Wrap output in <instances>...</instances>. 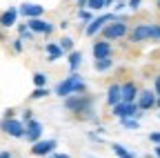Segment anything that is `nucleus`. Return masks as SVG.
<instances>
[{"instance_id": "1", "label": "nucleus", "mask_w": 160, "mask_h": 158, "mask_svg": "<svg viewBox=\"0 0 160 158\" xmlns=\"http://www.w3.org/2000/svg\"><path fill=\"white\" fill-rule=\"evenodd\" d=\"M87 89H89V85H87V80L82 76H80L78 71H71L67 78H62V80H58L56 83V87H53V94L58 96V98H69V96H76V94H87Z\"/></svg>"}, {"instance_id": "2", "label": "nucleus", "mask_w": 160, "mask_h": 158, "mask_svg": "<svg viewBox=\"0 0 160 158\" xmlns=\"http://www.w3.org/2000/svg\"><path fill=\"white\" fill-rule=\"evenodd\" d=\"M62 107L65 111H69L71 116H80V114H85L87 109H93L96 107V96L93 94H76V96H69L62 100Z\"/></svg>"}, {"instance_id": "3", "label": "nucleus", "mask_w": 160, "mask_h": 158, "mask_svg": "<svg viewBox=\"0 0 160 158\" xmlns=\"http://www.w3.org/2000/svg\"><path fill=\"white\" fill-rule=\"evenodd\" d=\"M129 29H131V27H129V23H127V16L116 13V20L109 23L102 31H100L98 38H102V40H109V43H113V40H122V38L129 36Z\"/></svg>"}, {"instance_id": "4", "label": "nucleus", "mask_w": 160, "mask_h": 158, "mask_svg": "<svg viewBox=\"0 0 160 158\" xmlns=\"http://www.w3.org/2000/svg\"><path fill=\"white\" fill-rule=\"evenodd\" d=\"M0 131H2L5 136H9V138H16V140H25V131H27V127H25V123L20 120V118H2L0 120Z\"/></svg>"}, {"instance_id": "5", "label": "nucleus", "mask_w": 160, "mask_h": 158, "mask_svg": "<svg viewBox=\"0 0 160 158\" xmlns=\"http://www.w3.org/2000/svg\"><path fill=\"white\" fill-rule=\"evenodd\" d=\"M113 20H116V13L113 11H105V13H100V16H93V20L85 27V33L89 38H96V36H100V31H102L109 23H113Z\"/></svg>"}, {"instance_id": "6", "label": "nucleus", "mask_w": 160, "mask_h": 158, "mask_svg": "<svg viewBox=\"0 0 160 158\" xmlns=\"http://www.w3.org/2000/svg\"><path fill=\"white\" fill-rule=\"evenodd\" d=\"M129 43L131 45H142V43H149L151 38V23H136L131 29H129Z\"/></svg>"}, {"instance_id": "7", "label": "nucleus", "mask_w": 160, "mask_h": 158, "mask_svg": "<svg viewBox=\"0 0 160 158\" xmlns=\"http://www.w3.org/2000/svg\"><path fill=\"white\" fill-rule=\"evenodd\" d=\"M145 111H140L136 103H118L116 107H111V116L118 118V120H122V118H138L142 116Z\"/></svg>"}, {"instance_id": "8", "label": "nucleus", "mask_w": 160, "mask_h": 158, "mask_svg": "<svg viewBox=\"0 0 160 158\" xmlns=\"http://www.w3.org/2000/svg\"><path fill=\"white\" fill-rule=\"evenodd\" d=\"M56 147H58V140H56V138H42V140L33 143V145L29 147V151H31V156H36V158H47V156H51V154L56 151Z\"/></svg>"}, {"instance_id": "9", "label": "nucleus", "mask_w": 160, "mask_h": 158, "mask_svg": "<svg viewBox=\"0 0 160 158\" xmlns=\"http://www.w3.org/2000/svg\"><path fill=\"white\" fill-rule=\"evenodd\" d=\"M27 27H29L36 36H47V38L56 31V25L49 23V20H45V18H33V20H27Z\"/></svg>"}, {"instance_id": "10", "label": "nucleus", "mask_w": 160, "mask_h": 158, "mask_svg": "<svg viewBox=\"0 0 160 158\" xmlns=\"http://www.w3.org/2000/svg\"><path fill=\"white\" fill-rule=\"evenodd\" d=\"M25 127H27V131H25V140L29 143V145H33V143H38V140H42V134H45V125L40 123V120H29V123H25Z\"/></svg>"}, {"instance_id": "11", "label": "nucleus", "mask_w": 160, "mask_h": 158, "mask_svg": "<svg viewBox=\"0 0 160 158\" xmlns=\"http://www.w3.org/2000/svg\"><path fill=\"white\" fill-rule=\"evenodd\" d=\"M18 18H20V11H18V7H7L2 13H0V29H5V31H9V29H13L16 25H18Z\"/></svg>"}, {"instance_id": "12", "label": "nucleus", "mask_w": 160, "mask_h": 158, "mask_svg": "<svg viewBox=\"0 0 160 158\" xmlns=\"http://www.w3.org/2000/svg\"><path fill=\"white\" fill-rule=\"evenodd\" d=\"M20 16L25 18V20H33V18H45V7L38 5V3H22L18 7Z\"/></svg>"}, {"instance_id": "13", "label": "nucleus", "mask_w": 160, "mask_h": 158, "mask_svg": "<svg viewBox=\"0 0 160 158\" xmlns=\"http://www.w3.org/2000/svg\"><path fill=\"white\" fill-rule=\"evenodd\" d=\"M91 56H93V60L109 58V56H113V45H111L109 40L98 38V40H93V45H91Z\"/></svg>"}, {"instance_id": "14", "label": "nucleus", "mask_w": 160, "mask_h": 158, "mask_svg": "<svg viewBox=\"0 0 160 158\" xmlns=\"http://www.w3.org/2000/svg\"><path fill=\"white\" fill-rule=\"evenodd\" d=\"M156 98H158V96H156L153 89H140L136 105H138L140 111H151V109L156 107Z\"/></svg>"}, {"instance_id": "15", "label": "nucleus", "mask_w": 160, "mask_h": 158, "mask_svg": "<svg viewBox=\"0 0 160 158\" xmlns=\"http://www.w3.org/2000/svg\"><path fill=\"white\" fill-rule=\"evenodd\" d=\"M120 89H122V103H136V100H138L140 87H138L136 80H125V83H120Z\"/></svg>"}, {"instance_id": "16", "label": "nucleus", "mask_w": 160, "mask_h": 158, "mask_svg": "<svg viewBox=\"0 0 160 158\" xmlns=\"http://www.w3.org/2000/svg\"><path fill=\"white\" fill-rule=\"evenodd\" d=\"M105 100H107L109 107H116L118 103H122V89H120V83H111V85L107 87Z\"/></svg>"}, {"instance_id": "17", "label": "nucleus", "mask_w": 160, "mask_h": 158, "mask_svg": "<svg viewBox=\"0 0 160 158\" xmlns=\"http://www.w3.org/2000/svg\"><path fill=\"white\" fill-rule=\"evenodd\" d=\"M45 60L47 63H56V60H60V58H65V51L60 49V45L58 43H47L45 45Z\"/></svg>"}, {"instance_id": "18", "label": "nucleus", "mask_w": 160, "mask_h": 158, "mask_svg": "<svg viewBox=\"0 0 160 158\" xmlns=\"http://www.w3.org/2000/svg\"><path fill=\"white\" fill-rule=\"evenodd\" d=\"M82 63H85L82 51L73 49V51H69V54H67V67H69V74H71V71H78L80 67H82Z\"/></svg>"}, {"instance_id": "19", "label": "nucleus", "mask_w": 160, "mask_h": 158, "mask_svg": "<svg viewBox=\"0 0 160 158\" xmlns=\"http://www.w3.org/2000/svg\"><path fill=\"white\" fill-rule=\"evenodd\" d=\"M116 67V60L109 56V58H100V60H93V69L98 71V74H107V71H111Z\"/></svg>"}, {"instance_id": "20", "label": "nucleus", "mask_w": 160, "mask_h": 158, "mask_svg": "<svg viewBox=\"0 0 160 158\" xmlns=\"http://www.w3.org/2000/svg\"><path fill=\"white\" fill-rule=\"evenodd\" d=\"M16 31H18V38H22L25 43H29V40H36V33L27 27V20L25 23H18L16 25Z\"/></svg>"}, {"instance_id": "21", "label": "nucleus", "mask_w": 160, "mask_h": 158, "mask_svg": "<svg viewBox=\"0 0 160 158\" xmlns=\"http://www.w3.org/2000/svg\"><path fill=\"white\" fill-rule=\"evenodd\" d=\"M111 151L116 158H136V154L131 149H127L125 145H120V143H111Z\"/></svg>"}, {"instance_id": "22", "label": "nucleus", "mask_w": 160, "mask_h": 158, "mask_svg": "<svg viewBox=\"0 0 160 158\" xmlns=\"http://www.w3.org/2000/svg\"><path fill=\"white\" fill-rule=\"evenodd\" d=\"M49 94H53L49 87H33L31 94H29V100H42V98H47Z\"/></svg>"}, {"instance_id": "23", "label": "nucleus", "mask_w": 160, "mask_h": 158, "mask_svg": "<svg viewBox=\"0 0 160 158\" xmlns=\"http://www.w3.org/2000/svg\"><path fill=\"white\" fill-rule=\"evenodd\" d=\"M31 83H33V87H49V76L45 71H36L31 76Z\"/></svg>"}, {"instance_id": "24", "label": "nucleus", "mask_w": 160, "mask_h": 158, "mask_svg": "<svg viewBox=\"0 0 160 158\" xmlns=\"http://www.w3.org/2000/svg\"><path fill=\"white\" fill-rule=\"evenodd\" d=\"M85 9H89V11L98 13V11H107V9H109V5H107V0H89Z\"/></svg>"}, {"instance_id": "25", "label": "nucleus", "mask_w": 160, "mask_h": 158, "mask_svg": "<svg viewBox=\"0 0 160 158\" xmlns=\"http://www.w3.org/2000/svg\"><path fill=\"white\" fill-rule=\"evenodd\" d=\"M78 20L82 23V25H80V29L85 31V27L93 20V11H89V9H78Z\"/></svg>"}, {"instance_id": "26", "label": "nucleus", "mask_w": 160, "mask_h": 158, "mask_svg": "<svg viewBox=\"0 0 160 158\" xmlns=\"http://www.w3.org/2000/svg\"><path fill=\"white\" fill-rule=\"evenodd\" d=\"M58 45H60V49H62L65 54H69V51H73V49H76V40H73L71 36H62V38L58 40Z\"/></svg>"}, {"instance_id": "27", "label": "nucleus", "mask_w": 160, "mask_h": 158, "mask_svg": "<svg viewBox=\"0 0 160 158\" xmlns=\"http://www.w3.org/2000/svg\"><path fill=\"white\" fill-rule=\"evenodd\" d=\"M118 123H120L122 129H129V131L140 129V120H138V118H122V120H118Z\"/></svg>"}, {"instance_id": "28", "label": "nucleus", "mask_w": 160, "mask_h": 158, "mask_svg": "<svg viewBox=\"0 0 160 158\" xmlns=\"http://www.w3.org/2000/svg\"><path fill=\"white\" fill-rule=\"evenodd\" d=\"M149 43H160V23H151V38Z\"/></svg>"}, {"instance_id": "29", "label": "nucleus", "mask_w": 160, "mask_h": 158, "mask_svg": "<svg viewBox=\"0 0 160 158\" xmlns=\"http://www.w3.org/2000/svg\"><path fill=\"white\" fill-rule=\"evenodd\" d=\"M11 49H13V54H22L25 40H22V38H13V40H11Z\"/></svg>"}, {"instance_id": "30", "label": "nucleus", "mask_w": 160, "mask_h": 158, "mask_svg": "<svg viewBox=\"0 0 160 158\" xmlns=\"http://www.w3.org/2000/svg\"><path fill=\"white\" fill-rule=\"evenodd\" d=\"M33 118H36L33 109H22V114H20V120L22 123H29V120H33Z\"/></svg>"}, {"instance_id": "31", "label": "nucleus", "mask_w": 160, "mask_h": 158, "mask_svg": "<svg viewBox=\"0 0 160 158\" xmlns=\"http://www.w3.org/2000/svg\"><path fill=\"white\" fill-rule=\"evenodd\" d=\"M140 5H142V0H127V9L129 11H138Z\"/></svg>"}, {"instance_id": "32", "label": "nucleus", "mask_w": 160, "mask_h": 158, "mask_svg": "<svg viewBox=\"0 0 160 158\" xmlns=\"http://www.w3.org/2000/svg\"><path fill=\"white\" fill-rule=\"evenodd\" d=\"M87 138H89L91 143H102V136H98L93 129H89V131H87Z\"/></svg>"}, {"instance_id": "33", "label": "nucleus", "mask_w": 160, "mask_h": 158, "mask_svg": "<svg viewBox=\"0 0 160 158\" xmlns=\"http://www.w3.org/2000/svg\"><path fill=\"white\" fill-rule=\"evenodd\" d=\"M127 9V0H118V3L113 5V13H120V11H125Z\"/></svg>"}, {"instance_id": "34", "label": "nucleus", "mask_w": 160, "mask_h": 158, "mask_svg": "<svg viewBox=\"0 0 160 158\" xmlns=\"http://www.w3.org/2000/svg\"><path fill=\"white\" fill-rule=\"evenodd\" d=\"M149 143L160 145V131H151V134H149Z\"/></svg>"}, {"instance_id": "35", "label": "nucleus", "mask_w": 160, "mask_h": 158, "mask_svg": "<svg viewBox=\"0 0 160 158\" xmlns=\"http://www.w3.org/2000/svg\"><path fill=\"white\" fill-rule=\"evenodd\" d=\"M2 118H7V120H9V118H18V116H16V109H13V107H7L5 114H2Z\"/></svg>"}, {"instance_id": "36", "label": "nucleus", "mask_w": 160, "mask_h": 158, "mask_svg": "<svg viewBox=\"0 0 160 158\" xmlns=\"http://www.w3.org/2000/svg\"><path fill=\"white\" fill-rule=\"evenodd\" d=\"M153 91H156V96L160 98V74L153 78Z\"/></svg>"}, {"instance_id": "37", "label": "nucleus", "mask_w": 160, "mask_h": 158, "mask_svg": "<svg viewBox=\"0 0 160 158\" xmlns=\"http://www.w3.org/2000/svg\"><path fill=\"white\" fill-rule=\"evenodd\" d=\"M58 27L62 29V31H67V29L71 27V23H69V18H65V20H60V23H58Z\"/></svg>"}, {"instance_id": "38", "label": "nucleus", "mask_w": 160, "mask_h": 158, "mask_svg": "<svg viewBox=\"0 0 160 158\" xmlns=\"http://www.w3.org/2000/svg\"><path fill=\"white\" fill-rule=\"evenodd\" d=\"M47 158H71L69 154H65V151H53L51 156H47Z\"/></svg>"}, {"instance_id": "39", "label": "nucleus", "mask_w": 160, "mask_h": 158, "mask_svg": "<svg viewBox=\"0 0 160 158\" xmlns=\"http://www.w3.org/2000/svg\"><path fill=\"white\" fill-rule=\"evenodd\" d=\"M93 131H96L98 136H105V134H107V127H105V125H96V129H93Z\"/></svg>"}, {"instance_id": "40", "label": "nucleus", "mask_w": 160, "mask_h": 158, "mask_svg": "<svg viewBox=\"0 0 160 158\" xmlns=\"http://www.w3.org/2000/svg\"><path fill=\"white\" fill-rule=\"evenodd\" d=\"M87 3H89V0H76V7H78V9H85Z\"/></svg>"}, {"instance_id": "41", "label": "nucleus", "mask_w": 160, "mask_h": 158, "mask_svg": "<svg viewBox=\"0 0 160 158\" xmlns=\"http://www.w3.org/2000/svg\"><path fill=\"white\" fill-rule=\"evenodd\" d=\"M0 158H13V156H11V151H7V149H2V151H0Z\"/></svg>"}, {"instance_id": "42", "label": "nucleus", "mask_w": 160, "mask_h": 158, "mask_svg": "<svg viewBox=\"0 0 160 158\" xmlns=\"http://www.w3.org/2000/svg\"><path fill=\"white\" fill-rule=\"evenodd\" d=\"M0 43H7V31L0 29Z\"/></svg>"}, {"instance_id": "43", "label": "nucleus", "mask_w": 160, "mask_h": 158, "mask_svg": "<svg viewBox=\"0 0 160 158\" xmlns=\"http://www.w3.org/2000/svg\"><path fill=\"white\" fill-rule=\"evenodd\" d=\"M153 158H160V145H153Z\"/></svg>"}, {"instance_id": "44", "label": "nucleus", "mask_w": 160, "mask_h": 158, "mask_svg": "<svg viewBox=\"0 0 160 158\" xmlns=\"http://www.w3.org/2000/svg\"><path fill=\"white\" fill-rule=\"evenodd\" d=\"M153 5H156V11H160V0H153Z\"/></svg>"}, {"instance_id": "45", "label": "nucleus", "mask_w": 160, "mask_h": 158, "mask_svg": "<svg viewBox=\"0 0 160 158\" xmlns=\"http://www.w3.org/2000/svg\"><path fill=\"white\" fill-rule=\"evenodd\" d=\"M116 3H118V0H107V5H109V7H113Z\"/></svg>"}, {"instance_id": "46", "label": "nucleus", "mask_w": 160, "mask_h": 158, "mask_svg": "<svg viewBox=\"0 0 160 158\" xmlns=\"http://www.w3.org/2000/svg\"><path fill=\"white\" fill-rule=\"evenodd\" d=\"M156 107H158V109H160V98H156Z\"/></svg>"}, {"instance_id": "47", "label": "nucleus", "mask_w": 160, "mask_h": 158, "mask_svg": "<svg viewBox=\"0 0 160 158\" xmlns=\"http://www.w3.org/2000/svg\"><path fill=\"white\" fill-rule=\"evenodd\" d=\"M87 158H98V156H87Z\"/></svg>"}, {"instance_id": "48", "label": "nucleus", "mask_w": 160, "mask_h": 158, "mask_svg": "<svg viewBox=\"0 0 160 158\" xmlns=\"http://www.w3.org/2000/svg\"><path fill=\"white\" fill-rule=\"evenodd\" d=\"M145 158H153V156H145Z\"/></svg>"}, {"instance_id": "49", "label": "nucleus", "mask_w": 160, "mask_h": 158, "mask_svg": "<svg viewBox=\"0 0 160 158\" xmlns=\"http://www.w3.org/2000/svg\"><path fill=\"white\" fill-rule=\"evenodd\" d=\"M158 118H160V111H158Z\"/></svg>"}]
</instances>
